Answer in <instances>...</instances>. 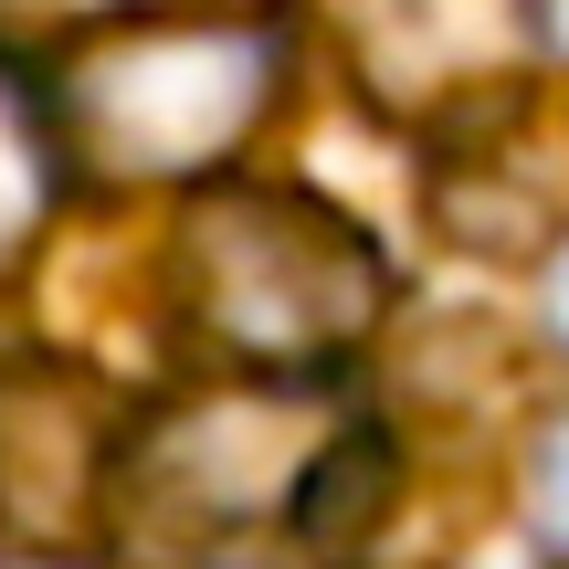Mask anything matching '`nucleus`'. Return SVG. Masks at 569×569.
Here are the masks:
<instances>
[{
  "label": "nucleus",
  "mask_w": 569,
  "mask_h": 569,
  "mask_svg": "<svg viewBox=\"0 0 569 569\" xmlns=\"http://www.w3.org/2000/svg\"><path fill=\"white\" fill-rule=\"evenodd\" d=\"M296 84V21L264 0H138L42 63L53 148L96 190H211Z\"/></svg>",
  "instance_id": "f03ea898"
},
{
  "label": "nucleus",
  "mask_w": 569,
  "mask_h": 569,
  "mask_svg": "<svg viewBox=\"0 0 569 569\" xmlns=\"http://www.w3.org/2000/svg\"><path fill=\"white\" fill-rule=\"evenodd\" d=\"M528 528L549 538V559L569 569V411H549V432L528 443Z\"/></svg>",
  "instance_id": "0eeeda50"
},
{
  "label": "nucleus",
  "mask_w": 569,
  "mask_h": 569,
  "mask_svg": "<svg viewBox=\"0 0 569 569\" xmlns=\"http://www.w3.org/2000/svg\"><path fill=\"white\" fill-rule=\"evenodd\" d=\"M390 327V253L296 180L201 190L169 232V338L264 380H338Z\"/></svg>",
  "instance_id": "7ed1b4c3"
},
{
  "label": "nucleus",
  "mask_w": 569,
  "mask_h": 569,
  "mask_svg": "<svg viewBox=\"0 0 569 569\" xmlns=\"http://www.w3.org/2000/svg\"><path fill=\"white\" fill-rule=\"evenodd\" d=\"M390 475H401V453L380 443V422L338 380L232 369V380H201L127 422L106 538L138 559H169V569L232 559L253 538L338 559L390 507Z\"/></svg>",
  "instance_id": "f257e3e1"
},
{
  "label": "nucleus",
  "mask_w": 569,
  "mask_h": 569,
  "mask_svg": "<svg viewBox=\"0 0 569 569\" xmlns=\"http://www.w3.org/2000/svg\"><path fill=\"white\" fill-rule=\"evenodd\" d=\"M538 317H549V338L569 348V243H559V264H549V284H538Z\"/></svg>",
  "instance_id": "6e6552de"
},
{
  "label": "nucleus",
  "mask_w": 569,
  "mask_h": 569,
  "mask_svg": "<svg viewBox=\"0 0 569 569\" xmlns=\"http://www.w3.org/2000/svg\"><path fill=\"white\" fill-rule=\"evenodd\" d=\"M127 465V411L74 359H11L0 369V528L21 549H84L106 538Z\"/></svg>",
  "instance_id": "39448f33"
},
{
  "label": "nucleus",
  "mask_w": 569,
  "mask_h": 569,
  "mask_svg": "<svg viewBox=\"0 0 569 569\" xmlns=\"http://www.w3.org/2000/svg\"><path fill=\"white\" fill-rule=\"evenodd\" d=\"M53 201H63V148H53L42 74H11V63H0V274L42 243Z\"/></svg>",
  "instance_id": "423d86ee"
},
{
  "label": "nucleus",
  "mask_w": 569,
  "mask_h": 569,
  "mask_svg": "<svg viewBox=\"0 0 569 569\" xmlns=\"http://www.w3.org/2000/svg\"><path fill=\"white\" fill-rule=\"evenodd\" d=\"M538 42H549V0H359L348 11L359 84L432 138H465L475 117L517 106Z\"/></svg>",
  "instance_id": "20e7f679"
}]
</instances>
